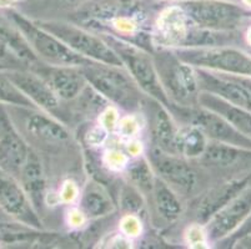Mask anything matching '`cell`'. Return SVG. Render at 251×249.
Here are the masks:
<instances>
[{"instance_id": "1", "label": "cell", "mask_w": 251, "mask_h": 249, "mask_svg": "<svg viewBox=\"0 0 251 249\" xmlns=\"http://www.w3.org/2000/svg\"><path fill=\"white\" fill-rule=\"evenodd\" d=\"M81 70L89 85L119 109L138 113L145 104V95L122 66L89 63Z\"/></svg>"}, {"instance_id": "2", "label": "cell", "mask_w": 251, "mask_h": 249, "mask_svg": "<svg viewBox=\"0 0 251 249\" xmlns=\"http://www.w3.org/2000/svg\"><path fill=\"white\" fill-rule=\"evenodd\" d=\"M152 56L170 105L190 107L199 104L201 90L196 68L180 60L173 49H155Z\"/></svg>"}, {"instance_id": "3", "label": "cell", "mask_w": 251, "mask_h": 249, "mask_svg": "<svg viewBox=\"0 0 251 249\" xmlns=\"http://www.w3.org/2000/svg\"><path fill=\"white\" fill-rule=\"evenodd\" d=\"M101 36L113 47L122 61L123 68L135 81L144 95L165 106H169L170 102L161 86L152 52L113 33H104Z\"/></svg>"}, {"instance_id": "4", "label": "cell", "mask_w": 251, "mask_h": 249, "mask_svg": "<svg viewBox=\"0 0 251 249\" xmlns=\"http://www.w3.org/2000/svg\"><path fill=\"white\" fill-rule=\"evenodd\" d=\"M11 120L25 141L45 148H59L72 142V132L60 118L36 107L6 106Z\"/></svg>"}, {"instance_id": "5", "label": "cell", "mask_w": 251, "mask_h": 249, "mask_svg": "<svg viewBox=\"0 0 251 249\" xmlns=\"http://www.w3.org/2000/svg\"><path fill=\"white\" fill-rule=\"evenodd\" d=\"M10 19L17 25L28 46L40 63L48 65L80 68L91 63L73 51L58 36L48 31L39 23L31 22L19 13H10Z\"/></svg>"}, {"instance_id": "6", "label": "cell", "mask_w": 251, "mask_h": 249, "mask_svg": "<svg viewBox=\"0 0 251 249\" xmlns=\"http://www.w3.org/2000/svg\"><path fill=\"white\" fill-rule=\"evenodd\" d=\"M48 31L58 36L68 47L91 63L122 66V61L101 35L64 22H39Z\"/></svg>"}, {"instance_id": "7", "label": "cell", "mask_w": 251, "mask_h": 249, "mask_svg": "<svg viewBox=\"0 0 251 249\" xmlns=\"http://www.w3.org/2000/svg\"><path fill=\"white\" fill-rule=\"evenodd\" d=\"M173 50L180 60L195 68L251 77V56L234 47H179Z\"/></svg>"}, {"instance_id": "8", "label": "cell", "mask_w": 251, "mask_h": 249, "mask_svg": "<svg viewBox=\"0 0 251 249\" xmlns=\"http://www.w3.org/2000/svg\"><path fill=\"white\" fill-rule=\"evenodd\" d=\"M168 107L175 118H180L184 123H193L198 126L210 141L251 150V138L241 134L226 118L213 110L200 105L190 107L169 105Z\"/></svg>"}, {"instance_id": "9", "label": "cell", "mask_w": 251, "mask_h": 249, "mask_svg": "<svg viewBox=\"0 0 251 249\" xmlns=\"http://www.w3.org/2000/svg\"><path fill=\"white\" fill-rule=\"evenodd\" d=\"M148 159L155 175L181 197L194 196L200 188V173L190 161L151 146Z\"/></svg>"}, {"instance_id": "10", "label": "cell", "mask_w": 251, "mask_h": 249, "mask_svg": "<svg viewBox=\"0 0 251 249\" xmlns=\"http://www.w3.org/2000/svg\"><path fill=\"white\" fill-rule=\"evenodd\" d=\"M184 11L194 25L213 30L231 31L241 24L244 13L234 4L216 0H190Z\"/></svg>"}, {"instance_id": "11", "label": "cell", "mask_w": 251, "mask_h": 249, "mask_svg": "<svg viewBox=\"0 0 251 249\" xmlns=\"http://www.w3.org/2000/svg\"><path fill=\"white\" fill-rule=\"evenodd\" d=\"M0 211L18 223L39 229L40 216L31 204L19 180L0 168Z\"/></svg>"}, {"instance_id": "12", "label": "cell", "mask_w": 251, "mask_h": 249, "mask_svg": "<svg viewBox=\"0 0 251 249\" xmlns=\"http://www.w3.org/2000/svg\"><path fill=\"white\" fill-rule=\"evenodd\" d=\"M250 213L251 188H244L205 223L210 243L226 239L245 222Z\"/></svg>"}, {"instance_id": "13", "label": "cell", "mask_w": 251, "mask_h": 249, "mask_svg": "<svg viewBox=\"0 0 251 249\" xmlns=\"http://www.w3.org/2000/svg\"><path fill=\"white\" fill-rule=\"evenodd\" d=\"M30 146L14 125L5 105L0 104V168L18 178Z\"/></svg>"}, {"instance_id": "14", "label": "cell", "mask_w": 251, "mask_h": 249, "mask_svg": "<svg viewBox=\"0 0 251 249\" xmlns=\"http://www.w3.org/2000/svg\"><path fill=\"white\" fill-rule=\"evenodd\" d=\"M38 63L14 22L0 15V68H30Z\"/></svg>"}, {"instance_id": "15", "label": "cell", "mask_w": 251, "mask_h": 249, "mask_svg": "<svg viewBox=\"0 0 251 249\" xmlns=\"http://www.w3.org/2000/svg\"><path fill=\"white\" fill-rule=\"evenodd\" d=\"M200 90L218 96L234 106L251 111V85L221 72L196 68Z\"/></svg>"}, {"instance_id": "16", "label": "cell", "mask_w": 251, "mask_h": 249, "mask_svg": "<svg viewBox=\"0 0 251 249\" xmlns=\"http://www.w3.org/2000/svg\"><path fill=\"white\" fill-rule=\"evenodd\" d=\"M15 88L39 110L55 116L60 109V100L50 89L47 81L31 68L5 70Z\"/></svg>"}, {"instance_id": "17", "label": "cell", "mask_w": 251, "mask_h": 249, "mask_svg": "<svg viewBox=\"0 0 251 249\" xmlns=\"http://www.w3.org/2000/svg\"><path fill=\"white\" fill-rule=\"evenodd\" d=\"M30 68L47 81L60 101H73L88 86L80 66H56L39 63Z\"/></svg>"}, {"instance_id": "18", "label": "cell", "mask_w": 251, "mask_h": 249, "mask_svg": "<svg viewBox=\"0 0 251 249\" xmlns=\"http://www.w3.org/2000/svg\"><path fill=\"white\" fill-rule=\"evenodd\" d=\"M190 26V20L182 6H169L155 20L151 33L152 45L155 49H179L184 44Z\"/></svg>"}, {"instance_id": "19", "label": "cell", "mask_w": 251, "mask_h": 249, "mask_svg": "<svg viewBox=\"0 0 251 249\" xmlns=\"http://www.w3.org/2000/svg\"><path fill=\"white\" fill-rule=\"evenodd\" d=\"M245 184L246 181L244 180H231L216 184L215 187H211L206 192L199 195L194 207L195 222L205 225L219 209L223 208L239 192L243 191Z\"/></svg>"}, {"instance_id": "20", "label": "cell", "mask_w": 251, "mask_h": 249, "mask_svg": "<svg viewBox=\"0 0 251 249\" xmlns=\"http://www.w3.org/2000/svg\"><path fill=\"white\" fill-rule=\"evenodd\" d=\"M20 184L28 195L31 204L40 216V209L45 205V196H47V177L45 168L43 164L40 155L38 151L30 147L26 161L23 164L18 176Z\"/></svg>"}, {"instance_id": "21", "label": "cell", "mask_w": 251, "mask_h": 249, "mask_svg": "<svg viewBox=\"0 0 251 249\" xmlns=\"http://www.w3.org/2000/svg\"><path fill=\"white\" fill-rule=\"evenodd\" d=\"M151 137L152 146L168 154H176L179 125L168 106L152 100Z\"/></svg>"}, {"instance_id": "22", "label": "cell", "mask_w": 251, "mask_h": 249, "mask_svg": "<svg viewBox=\"0 0 251 249\" xmlns=\"http://www.w3.org/2000/svg\"><path fill=\"white\" fill-rule=\"evenodd\" d=\"M249 157H251V150L209 140L204 154L196 161L207 168L227 170L239 163H245Z\"/></svg>"}, {"instance_id": "23", "label": "cell", "mask_w": 251, "mask_h": 249, "mask_svg": "<svg viewBox=\"0 0 251 249\" xmlns=\"http://www.w3.org/2000/svg\"><path fill=\"white\" fill-rule=\"evenodd\" d=\"M198 105L206 107L209 110H213L219 115L224 116L241 134L251 138V111L234 106L229 102L219 99L218 96L211 95V93L205 92V91L200 92L199 104Z\"/></svg>"}, {"instance_id": "24", "label": "cell", "mask_w": 251, "mask_h": 249, "mask_svg": "<svg viewBox=\"0 0 251 249\" xmlns=\"http://www.w3.org/2000/svg\"><path fill=\"white\" fill-rule=\"evenodd\" d=\"M150 196L156 214L166 222H175L184 213L181 196L157 176Z\"/></svg>"}, {"instance_id": "25", "label": "cell", "mask_w": 251, "mask_h": 249, "mask_svg": "<svg viewBox=\"0 0 251 249\" xmlns=\"http://www.w3.org/2000/svg\"><path fill=\"white\" fill-rule=\"evenodd\" d=\"M80 207L89 219L101 218L115 211V204L108 191L98 182H89L79 198Z\"/></svg>"}, {"instance_id": "26", "label": "cell", "mask_w": 251, "mask_h": 249, "mask_svg": "<svg viewBox=\"0 0 251 249\" xmlns=\"http://www.w3.org/2000/svg\"><path fill=\"white\" fill-rule=\"evenodd\" d=\"M209 143L206 135L193 123H184L179 127L176 140V154L189 161H196L204 154Z\"/></svg>"}, {"instance_id": "27", "label": "cell", "mask_w": 251, "mask_h": 249, "mask_svg": "<svg viewBox=\"0 0 251 249\" xmlns=\"http://www.w3.org/2000/svg\"><path fill=\"white\" fill-rule=\"evenodd\" d=\"M232 40L230 31L213 30L206 27L190 26L181 47H214L226 46Z\"/></svg>"}, {"instance_id": "28", "label": "cell", "mask_w": 251, "mask_h": 249, "mask_svg": "<svg viewBox=\"0 0 251 249\" xmlns=\"http://www.w3.org/2000/svg\"><path fill=\"white\" fill-rule=\"evenodd\" d=\"M124 173L126 175L127 182L140 189L144 195L151 192L155 180H156V175H155L148 157H144L143 155L138 158H134V161L130 162Z\"/></svg>"}, {"instance_id": "29", "label": "cell", "mask_w": 251, "mask_h": 249, "mask_svg": "<svg viewBox=\"0 0 251 249\" xmlns=\"http://www.w3.org/2000/svg\"><path fill=\"white\" fill-rule=\"evenodd\" d=\"M145 204L144 193L130 182H125L119 192V207L124 213L140 214Z\"/></svg>"}, {"instance_id": "30", "label": "cell", "mask_w": 251, "mask_h": 249, "mask_svg": "<svg viewBox=\"0 0 251 249\" xmlns=\"http://www.w3.org/2000/svg\"><path fill=\"white\" fill-rule=\"evenodd\" d=\"M0 104L5 106L35 107L29 101L6 75L5 70L0 68Z\"/></svg>"}, {"instance_id": "31", "label": "cell", "mask_w": 251, "mask_h": 249, "mask_svg": "<svg viewBox=\"0 0 251 249\" xmlns=\"http://www.w3.org/2000/svg\"><path fill=\"white\" fill-rule=\"evenodd\" d=\"M101 163L108 172L110 173H124L130 163V157L127 156L124 148L118 146H109L105 148L101 156Z\"/></svg>"}, {"instance_id": "32", "label": "cell", "mask_w": 251, "mask_h": 249, "mask_svg": "<svg viewBox=\"0 0 251 249\" xmlns=\"http://www.w3.org/2000/svg\"><path fill=\"white\" fill-rule=\"evenodd\" d=\"M141 130H143V121L139 113H130L120 117L115 132L120 138L126 141L140 136Z\"/></svg>"}, {"instance_id": "33", "label": "cell", "mask_w": 251, "mask_h": 249, "mask_svg": "<svg viewBox=\"0 0 251 249\" xmlns=\"http://www.w3.org/2000/svg\"><path fill=\"white\" fill-rule=\"evenodd\" d=\"M184 241L189 248L201 249L207 248L210 244L205 225L200 222H194L186 227L184 232Z\"/></svg>"}, {"instance_id": "34", "label": "cell", "mask_w": 251, "mask_h": 249, "mask_svg": "<svg viewBox=\"0 0 251 249\" xmlns=\"http://www.w3.org/2000/svg\"><path fill=\"white\" fill-rule=\"evenodd\" d=\"M119 232L130 239H136L143 236L144 223L140 218V214L136 213H124L122 218L119 219Z\"/></svg>"}, {"instance_id": "35", "label": "cell", "mask_w": 251, "mask_h": 249, "mask_svg": "<svg viewBox=\"0 0 251 249\" xmlns=\"http://www.w3.org/2000/svg\"><path fill=\"white\" fill-rule=\"evenodd\" d=\"M59 198V203L65 205H73L79 202V198L81 195V189L75 180L67 178L61 182L59 189L56 191Z\"/></svg>"}, {"instance_id": "36", "label": "cell", "mask_w": 251, "mask_h": 249, "mask_svg": "<svg viewBox=\"0 0 251 249\" xmlns=\"http://www.w3.org/2000/svg\"><path fill=\"white\" fill-rule=\"evenodd\" d=\"M84 140L90 148L104 147L110 140V132L100 126L99 123H97L94 126L89 127L88 131L85 132Z\"/></svg>"}, {"instance_id": "37", "label": "cell", "mask_w": 251, "mask_h": 249, "mask_svg": "<svg viewBox=\"0 0 251 249\" xmlns=\"http://www.w3.org/2000/svg\"><path fill=\"white\" fill-rule=\"evenodd\" d=\"M120 117H122L120 116V109L116 107L115 105L109 104L98 116V123L111 134V132L116 131Z\"/></svg>"}, {"instance_id": "38", "label": "cell", "mask_w": 251, "mask_h": 249, "mask_svg": "<svg viewBox=\"0 0 251 249\" xmlns=\"http://www.w3.org/2000/svg\"><path fill=\"white\" fill-rule=\"evenodd\" d=\"M88 222V216L80 207H70L65 213V223L73 230L83 229L86 227Z\"/></svg>"}, {"instance_id": "39", "label": "cell", "mask_w": 251, "mask_h": 249, "mask_svg": "<svg viewBox=\"0 0 251 249\" xmlns=\"http://www.w3.org/2000/svg\"><path fill=\"white\" fill-rule=\"evenodd\" d=\"M124 151L130 157V159L138 158L145 154V145L139 137H136V138L124 141Z\"/></svg>"}, {"instance_id": "40", "label": "cell", "mask_w": 251, "mask_h": 249, "mask_svg": "<svg viewBox=\"0 0 251 249\" xmlns=\"http://www.w3.org/2000/svg\"><path fill=\"white\" fill-rule=\"evenodd\" d=\"M106 248H115V249H130L133 248L134 241L124 236L122 232L114 233L113 236L106 241Z\"/></svg>"}, {"instance_id": "41", "label": "cell", "mask_w": 251, "mask_h": 249, "mask_svg": "<svg viewBox=\"0 0 251 249\" xmlns=\"http://www.w3.org/2000/svg\"><path fill=\"white\" fill-rule=\"evenodd\" d=\"M251 234V213L250 216L246 218L245 222L243 223V227L239 229L237 232V237H245V236H250Z\"/></svg>"}, {"instance_id": "42", "label": "cell", "mask_w": 251, "mask_h": 249, "mask_svg": "<svg viewBox=\"0 0 251 249\" xmlns=\"http://www.w3.org/2000/svg\"><path fill=\"white\" fill-rule=\"evenodd\" d=\"M18 1H20V0H0V9L10 8L14 4H17Z\"/></svg>"}, {"instance_id": "43", "label": "cell", "mask_w": 251, "mask_h": 249, "mask_svg": "<svg viewBox=\"0 0 251 249\" xmlns=\"http://www.w3.org/2000/svg\"><path fill=\"white\" fill-rule=\"evenodd\" d=\"M246 39H248V43L251 45V27L248 30V34H246Z\"/></svg>"}, {"instance_id": "44", "label": "cell", "mask_w": 251, "mask_h": 249, "mask_svg": "<svg viewBox=\"0 0 251 249\" xmlns=\"http://www.w3.org/2000/svg\"><path fill=\"white\" fill-rule=\"evenodd\" d=\"M243 3L245 4V5H248L249 8H251V0H243Z\"/></svg>"}]
</instances>
